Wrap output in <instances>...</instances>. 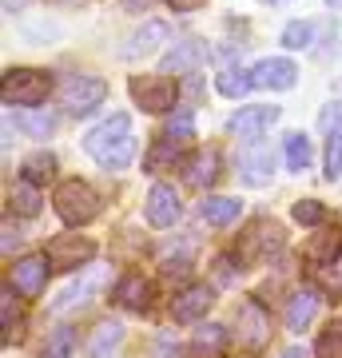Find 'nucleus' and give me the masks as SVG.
<instances>
[{
  "instance_id": "obj_11",
  "label": "nucleus",
  "mask_w": 342,
  "mask_h": 358,
  "mask_svg": "<svg viewBox=\"0 0 342 358\" xmlns=\"http://www.w3.org/2000/svg\"><path fill=\"white\" fill-rule=\"evenodd\" d=\"M279 124V108L275 103H255V108H239V112L231 115V136H239V140H259L263 131H271Z\"/></svg>"
},
{
  "instance_id": "obj_21",
  "label": "nucleus",
  "mask_w": 342,
  "mask_h": 358,
  "mask_svg": "<svg viewBox=\"0 0 342 358\" xmlns=\"http://www.w3.org/2000/svg\"><path fill=\"white\" fill-rule=\"evenodd\" d=\"M315 267H327V263H334V259L342 255V231L334 227V231H318L315 239L306 243V251H303Z\"/></svg>"
},
{
  "instance_id": "obj_28",
  "label": "nucleus",
  "mask_w": 342,
  "mask_h": 358,
  "mask_svg": "<svg viewBox=\"0 0 342 358\" xmlns=\"http://www.w3.org/2000/svg\"><path fill=\"white\" fill-rule=\"evenodd\" d=\"M311 159H315V152H311V140L306 136H287V167L291 171H306L311 167Z\"/></svg>"
},
{
  "instance_id": "obj_6",
  "label": "nucleus",
  "mask_w": 342,
  "mask_h": 358,
  "mask_svg": "<svg viewBox=\"0 0 342 358\" xmlns=\"http://www.w3.org/2000/svg\"><path fill=\"white\" fill-rule=\"evenodd\" d=\"M108 275H112L108 267H84V275L72 279L60 291V299L52 303V310H56V315H68V310H76V307H88L92 299L100 294V287L108 282Z\"/></svg>"
},
{
  "instance_id": "obj_43",
  "label": "nucleus",
  "mask_w": 342,
  "mask_h": 358,
  "mask_svg": "<svg viewBox=\"0 0 342 358\" xmlns=\"http://www.w3.org/2000/svg\"><path fill=\"white\" fill-rule=\"evenodd\" d=\"M279 358H306V350H303V346H287Z\"/></svg>"
},
{
  "instance_id": "obj_14",
  "label": "nucleus",
  "mask_w": 342,
  "mask_h": 358,
  "mask_svg": "<svg viewBox=\"0 0 342 358\" xmlns=\"http://www.w3.org/2000/svg\"><path fill=\"white\" fill-rule=\"evenodd\" d=\"M255 76V88H275V92H287L294 88V80H299V68L291 60H283V56H271V60H259L251 68Z\"/></svg>"
},
{
  "instance_id": "obj_24",
  "label": "nucleus",
  "mask_w": 342,
  "mask_h": 358,
  "mask_svg": "<svg viewBox=\"0 0 342 358\" xmlns=\"http://www.w3.org/2000/svg\"><path fill=\"white\" fill-rule=\"evenodd\" d=\"M56 176V155L52 152H32L24 159V164H20V179H28V183H48V179Z\"/></svg>"
},
{
  "instance_id": "obj_3",
  "label": "nucleus",
  "mask_w": 342,
  "mask_h": 358,
  "mask_svg": "<svg viewBox=\"0 0 342 358\" xmlns=\"http://www.w3.org/2000/svg\"><path fill=\"white\" fill-rule=\"evenodd\" d=\"M52 92V76L48 72H40V68H13V72H4V84H0V96L8 108H36V103L48 100Z\"/></svg>"
},
{
  "instance_id": "obj_15",
  "label": "nucleus",
  "mask_w": 342,
  "mask_h": 358,
  "mask_svg": "<svg viewBox=\"0 0 342 358\" xmlns=\"http://www.w3.org/2000/svg\"><path fill=\"white\" fill-rule=\"evenodd\" d=\"M115 303L127 310H136V315H143V310L152 307V282L143 279V275H124V279L115 282Z\"/></svg>"
},
{
  "instance_id": "obj_41",
  "label": "nucleus",
  "mask_w": 342,
  "mask_h": 358,
  "mask_svg": "<svg viewBox=\"0 0 342 358\" xmlns=\"http://www.w3.org/2000/svg\"><path fill=\"white\" fill-rule=\"evenodd\" d=\"M215 267H219V282H231V279H235V263H231V259H219Z\"/></svg>"
},
{
  "instance_id": "obj_17",
  "label": "nucleus",
  "mask_w": 342,
  "mask_h": 358,
  "mask_svg": "<svg viewBox=\"0 0 342 358\" xmlns=\"http://www.w3.org/2000/svg\"><path fill=\"white\" fill-rule=\"evenodd\" d=\"M315 310H318V287H299L287 299V327L291 331H303L306 322L315 319Z\"/></svg>"
},
{
  "instance_id": "obj_5",
  "label": "nucleus",
  "mask_w": 342,
  "mask_h": 358,
  "mask_svg": "<svg viewBox=\"0 0 342 358\" xmlns=\"http://www.w3.org/2000/svg\"><path fill=\"white\" fill-rule=\"evenodd\" d=\"M108 100V84L100 76H68L60 84V103L72 115H88Z\"/></svg>"
},
{
  "instance_id": "obj_38",
  "label": "nucleus",
  "mask_w": 342,
  "mask_h": 358,
  "mask_svg": "<svg viewBox=\"0 0 342 358\" xmlns=\"http://www.w3.org/2000/svg\"><path fill=\"white\" fill-rule=\"evenodd\" d=\"M318 128L330 131V136H334V131H342V103H327V108H322V115H318Z\"/></svg>"
},
{
  "instance_id": "obj_10",
  "label": "nucleus",
  "mask_w": 342,
  "mask_h": 358,
  "mask_svg": "<svg viewBox=\"0 0 342 358\" xmlns=\"http://www.w3.org/2000/svg\"><path fill=\"white\" fill-rule=\"evenodd\" d=\"M48 271H52L48 255H24V259L13 263V279L8 282H13L24 299H40L44 287H48Z\"/></svg>"
},
{
  "instance_id": "obj_1",
  "label": "nucleus",
  "mask_w": 342,
  "mask_h": 358,
  "mask_svg": "<svg viewBox=\"0 0 342 358\" xmlns=\"http://www.w3.org/2000/svg\"><path fill=\"white\" fill-rule=\"evenodd\" d=\"M84 148H88V155L100 167H108V171H124V167L136 159V148H140L136 136H131V115L115 112L112 120H104L100 128H92L88 136H84Z\"/></svg>"
},
{
  "instance_id": "obj_2",
  "label": "nucleus",
  "mask_w": 342,
  "mask_h": 358,
  "mask_svg": "<svg viewBox=\"0 0 342 358\" xmlns=\"http://www.w3.org/2000/svg\"><path fill=\"white\" fill-rule=\"evenodd\" d=\"M52 207H56L60 223L84 227V223H92L100 215V195L92 192V183H84V179H64L56 187V195H52Z\"/></svg>"
},
{
  "instance_id": "obj_4",
  "label": "nucleus",
  "mask_w": 342,
  "mask_h": 358,
  "mask_svg": "<svg viewBox=\"0 0 342 358\" xmlns=\"http://www.w3.org/2000/svg\"><path fill=\"white\" fill-rule=\"evenodd\" d=\"M287 235H283V223L275 219H255L251 227L239 235V263H266L271 255H279Z\"/></svg>"
},
{
  "instance_id": "obj_25",
  "label": "nucleus",
  "mask_w": 342,
  "mask_h": 358,
  "mask_svg": "<svg viewBox=\"0 0 342 358\" xmlns=\"http://www.w3.org/2000/svg\"><path fill=\"white\" fill-rule=\"evenodd\" d=\"M16 124H20L32 140H48L52 131H56V115L40 112V108H24V112H16Z\"/></svg>"
},
{
  "instance_id": "obj_26",
  "label": "nucleus",
  "mask_w": 342,
  "mask_h": 358,
  "mask_svg": "<svg viewBox=\"0 0 342 358\" xmlns=\"http://www.w3.org/2000/svg\"><path fill=\"white\" fill-rule=\"evenodd\" d=\"M215 88L223 92V96H231V100H239V96H247V92L255 88V76L243 72V68H227V72L215 80Z\"/></svg>"
},
{
  "instance_id": "obj_45",
  "label": "nucleus",
  "mask_w": 342,
  "mask_h": 358,
  "mask_svg": "<svg viewBox=\"0 0 342 358\" xmlns=\"http://www.w3.org/2000/svg\"><path fill=\"white\" fill-rule=\"evenodd\" d=\"M330 4H342V0H330Z\"/></svg>"
},
{
  "instance_id": "obj_44",
  "label": "nucleus",
  "mask_w": 342,
  "mask_h": 358,
  "mask_svg": "<svg viewBox=\"0 0 342 358\" xmlns=\"http://www.w3.org/2000/svg\"><path fill=\"white\" fill-rule=\"evenodd\" d=\"M263 4H275V0H263Z\"/></svg>"
},
{
  "instance_id": "obj_31",
  "label": "nucleus",
  "mask_w": 342,
  "mask_h": 358,
  "mask_svg": "<svg viewBox=\"0 0 342 358\" xmlns=\"http://www.w3.org/2000/svg\"><path fill=\"white\" fill-rule=\"evenodd\" d=\"M311 40H315V24H306V20H291V24L283 28V44L294 52L311 48Z\"/></svg>"
},
{
  "instance_id": "obj_13",
  "label": "nucleus",
  "mask_w": 342,
  "mask_h": 358,
  "mask_svg": "<svg viewBox=\"0 0 342 358\" xmlns=\"http://www.w3.org/2000/svg\"><path fill=\"white\" fill-rule=\"evenodd\" d=\"M211 303H215V287L195 282V287H187V291H179L176 299H171V319L195 322V319H203V315L211 310Z\"/></svg>"
},
{
  "instance_id": "obj_30",
  "label": "nucleus",
  "mask_w": 342,
  "mask_h": 358,
  "mask_svg": "<svg viewBox=\"0 0 342 358\" xmlns=\"http://www.w3.org/2000/svg\"><path fill=\"white\" fill-rule=\"evenodd\" d=\"M315 355L318 358H342V319H330V327L318 334Z\"/></svg>"
},
{
  "instance_id": "obj_37",
  "label": "nucleus",
  "mask_w": 342,
  "mask_h": 358,
  "mask_svg": "<svg viewBox=\"0 0 342 358\" xmlns=\"http://www.w3.org/2000/svg\"><path fill=\"white\" fill-rule=\"evenodd\" d=\"M318 282H322L327 291L342 294V255L334 259V263H327V267H318Z\"/></svg>"
},
{
  "instance_id": "obj_7",
  "label": "nucleus",
  "mask_w": 342,
  "mask_h": 358,
  "mask_svg": "<svg viewBox=\"0 0 342 358\" xmlns=\"http://www.w3.org/2000/svg\"><path fill=\"white\" fill-rule=\"evenodd\" d=\"M44 255H48L52 271H76L96 255V243L84 239V235H56V239L44 247Z\"/></svg>"
},
{
  "instance_id": "obj_19",
  "label": "nucleus",
  "mask_w": 342,
  "mask_h": 358,
  "mask_svg": "<svg viewBox=\"0 0 342 358\" xmlns=\"http://www.w3.org/2000/svg\"><path fill=\"white\" fill-rule=\"evenodd\" d=\"M199 215L211 223V227H227V223H235V219L243 215V203L239 199H227V195H207L199 203Z\"/></svg>"
},
{
  "instance_id": "obj_20",
  "label": "nucleus",
  "mask_w": 342,
  "mask_h": 358,
  "mask_svg": "<svg viewBox=\"0 0 342 358\" xmlns=\"http://www.w3.org/2000/svg\"><path fill=\"white\" fill-rule=\"evenodd\" d=\"M243 179L251 183V187H263V183H271V176H275V155H271V148H255V152L243 155Z\"/></svg>"
},
{
  "instance_id": "obj_23",
  "label": "nucleus",
  "mask_w": 342,
  "mask_h": 358,
  "mask_svg": "<svg viewBox=\"0 0 342 358\" xmlns=\"http://www.w3.org/2000/svg\"><path fill=\"white\" fill-rule=\"evenodd\" d=\"M120 343H124V327L112 322V319H104V322H96V331L88 334V355L92 358H108Z\"/></svg>"
},
{
  "instance_id": "obj_22",
  "label": "nucleus",
  "mask_w": 342,
  "mask_h": 358,
  "mask_svg": "<svg viewBox=\"0 0 342 358\" xmlns=\"http://www.w3.org/2000/svg\"><path fill=\"white\" fill-rule=\"evenodd\" d=\"M167 36H171V28H167L164 20H148V24L131 36V44L124 48V56H148V52H155L159 44H167Z\"/></svg>"
},
{
  "instance_id": "obj_27",
  "label": "nucleus",
  "mask_w": 342,
  "mask_h": 358,
  "mask_svg": "<svg viewBox=\"0 0 342 358\" xmlns=\"http://www.w3.org/2000/svg\"><path fill=\"white\" fill-rule=\"evenodd\" d=\"M13 207H16V211H20L24 219L36 215V211H40V187H36V183L20 179V183L13 187Z\"/></svg>"
},
{
  "instance_id": "obj_16",
  "label": "nucleus",
  "mask_w": 342,
  "mask_h": 358,
  "mask_svg": "<svg viewBox=\"0 0 342 358\" xmlns=\"http://www.w3.org/2000/svg\"><path fill=\"white\" fill-rule=\"evenodd\" d=\"M203 60H207V48H203L195 36H187V40H179L176 48L164 56V72H195Z\"/></svg>"
},
{
  "instance_id": "obj_8",
  "label": "nucleus",
  "mask_w": 342,
  "mask_h": 358,
  "mask_svg": "<svg viewBox=\"0 0 342 358\" xmlns=\"http://www.w3.org/2000/svg\"><path fill=\"white\" fill-rule=\"evenodd\" d=\"M131 96L143 112H167V108H176L179 88L167 76H131Z\"/></svg>"
},
{
  "instance_id": "obj_40",
  "label": "nucleus",
  "mask_w": 342,
  "mask_h": 358,
  "mask_svg": "<svg viewBox=\"0 0 342 358\" xmlns=\"http://www.w3.org/2000/svg\"><path fill=\"white\" fill-rule=\"evenodd\" d=\"M167 4H171L176 13H195V8H203V4H207V0H167Z\"/></svg>"
},
{
  "instance_id": "obj_34",
  "label": "nucleus",
  "mask_w": 342,
  "mask_h": 358,
  "mask_svg": "<svg viewBox=\"0 0 342 358\" xmlns=\"http://www.w3.org/2000/svg\"><path fill=\"white\" fill-rule=\"evenodd\" d=\"M16 287L13 282H4V294H0V310H4V331H13L16 327V315H20V303H16Z\"/></svg>"
},
{
  "instance_id": "obj_9",
  "label": "nucleus",
  "mask_w": 342,
  "mask_h": 358,
  "mask_svg": "<svg viewBox=\"0 0 342 358\" xmlns=\"http://www.w3.org/2000/svg\"><path fill=\"white\" fill-rule=\"evenodd\" d=\"M243 350H263L266 338H271V315L263 310V303L247 299L239 307V331H235Z\"/></svg>"
},
{
  "instance_id": "obj_42",
  "label": "nucleus",
  "mask_w": 342,
  "mask_h": 358,
  "mask_svg": "<svg viewBox=\"0 0 342 358\" xmlns=\"http://www.w3.org/2000/svg\"><path fill=\"white\" fill-rule=\"evenodd\" d=\"M16 239H20V235H13V223L4 219V251H13V243H16Z\"/></svg>"
},
{
  "instance_id": "obj_33",
  "label": "nucleus",
  "mask_w": 342,
  "mask_h": 358,
  "mask_svg": "<svg viewBox=\"0 0 342 358\" xmlns=\"http://www.w3.org/2000/svg\"><path fill=\"white\" fill-rule=\"evenodd\" d=\"M223 338H227V331H223L219 322H207V327H199V331H195V350H219V346H223Z\"/></svg>"
},
{
  "instance_id": "obj_32",
  "label": "nucleus",
  "mask_w": 342,
  "mask_h": 358,
  "mask_svg": "<svg viewBox=\"0 0 342 358\" xmlns=\"http://www.w3.org/2000/svg\"><path fill=\"white\" fill-rule=\"evenodd\" d=\"M291 219L294 223H303V227H315V223L327 219V207L318 203V199H299V203L291 207Z\"/></svg>"
},
{
  "instance_id": "obj_36",
  "label": "nucleus",
  "mask_w": 342,
  "mask_h": 358,
  "mask_svg": "<svg viewBox=\"0 0 342 358\" xmlns=\"http://www.w3.org/2000/svg\"><path fill=\"white\" fill-rule=\"evenodd\" d=\"M171 143H179V140H171V136H167V143L152 148V155H148V167H152V171H164V164L179 159V148H171Z\"/></svg>"
},
{
  "instance_id": "obj_39",
  "label": "nucleus",
  "mask_w": 342,
  "mask_h": 358,
  "mask_svg": "<svg viewBox=\"0 0 342 358\" xmlns=\"http://www.w3.org/2000/svg\"><path fill=\"white\" fill-rule=\"evenodd\" d=\"M68 350H72V331H68V327H60V334H56V338H52V346H48V355H68Z\"/></svg>"
},
{
  "instance_id": "obj_12",
  "label": "nucleus",
  "mask_w": 342,
  "mask_h": 358,
  "mask_svg": "<svg viewBox=\"0 0 342 358\" xmlns=\"http://www.w3.org/2000/svg\"><path fill=\"white\" fill-rule=\"evenodd\" d=\"M143 215L152 227H176V219L183 215V203H179V192L171 183H155L148 199H143Z\"/></svg>"
},
{
  "instance_id": "obj_18",
  "label": "nucleus",
  "mask_w": 342,
  "mask_h": 358,
  "mask_svg": "<svg viewBox=\"0 0 342 358\" xmlns=\"http://www.w3.org/2000/svg\"><path fill=\"white\" fill-rule=\"evenodd\" d=\"M183 179H187L191 187H211L219 179V152H195L183 164Z\"/></svg>"
},
{
  "instance_id": "obj_35",
  "label": "nucleus",
  "mask_w": 342,
  "mask_h": 358,
  "mask_svg": "<svg viewBox=\"0 0 342 358\" xmlns=\"http://www.w3.org/2000/svg\"><path fill=\"white\" fill-rule=\"evenodd\" d=\"M342 176V131H334L327 143V179H339Z\"/></svg>"
},
{
  "instance_id": "obj_29",
  "label": "nucleus",
  "mask_w": 342,
  "mask_h": 358,
  "mask_svg": "<svg viewBox=\"0 0 342 358\" xmlns=\"http://www.w3.org/2000/svg\"><path fill=\"white\" fill-rule=\"evenodd\" d=\"M167 136L171 140H179V143H187V140H195V115H191V108H176V112L167 115Z\"/></svg>"
}]
</instances>
